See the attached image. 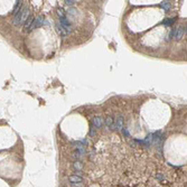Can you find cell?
<instances>
[{"instance_id": "6da1fadb", "label": "cell", "mask_w": 187, "mask_h": 187, "mask_svg": "<svg viewBox=\"0 0 187 187\" xmlns=\"http://www.w3.org/2000/svg\"><path fill=\"white\" fill-rule=\"evenodd\" d=\"M28 16H29V9H28L27 7L25 8H21L20 11L18 12V14L15 16V19H14V24L16 26H21L25 24L26 19L28 18Z\"/></svg>"}, {"instance_id": "7a4b0ae2", "label": "cell", "mask_w": 187, "mask_h": 187, "mask_svg": "<svg viewBox=\"0 0 187 187\" xmlns=\"http://www.w3.org/2000/svg\"><path fill=\"white\" fill-rule=\"evenodd\" d=\"M186 34V28L184 27H178V28H174V29H171L170 32H169L168 34V41H170V39L173 38H176V39H182L183 36Z\"/></svg>"}, {"instance_id": "3957f363", "label": "cell", "mask_w": 187, "mask_h": 187, "mask_svg": "<svg viewBox=\"0 0 187 187\" xmlns=\"http://www.w3.org/2000/svg\"><path fill=\"white\" fill-rule=\"evenodd\" d=\"M47 25H49V23H48L47 20H45V18H44L43 16H38L37 18H35L34 23H33L32 26L28 28V30L32 32V30L36 29V28H38V27H42V26H47Z\"/></svg>"}, {"instance_id": "277c9868", "label": "cell", "mask_w": 187, "mask_h": 187, "mask_svg": "<svg viewBox=\"0 0 187 187\" xmlns=\"http://www.w3.org/2000/svg\"><path fill=\"white\" fill-rule=\"evenodd\" d=\"M59 25H61L62 27H63L64 29L66 30V33H67V34H71V33L73 32L72 24H71V21L68 20L66 17H64V18H61V19H59Z\"/></svg>"}, {"instance_id": "5b68a950", "label": "cell", "mask_w": 187, "mask_h": 187, "mask_svg": "<svg viewBox=\"0 0 187 187\" xmlns=\"http://www.w3.org/2000/svg\"><path fill=\"white\" fill-rule=\"evenodd\" d=\"M115 128H117V130H120L121 131L122 129L124 128L123 127V124H124V121H123V117H122L121 114H119L118 115V118L115 119Z\"/></svg>"}, {"instance_id": "8992f818", "label": "cell", "mask_w": 187, "mask_h": 187, "mask_svg": "<svg viewBox=\"0 0 187 187\" xmlns=\"http://www.w3.org/2000/svg\"><path fill=\"white\" fill-rule=\"evenodd\" d=\"M68 180H70L72 184L83 183V177H82V176H77V175H71V176H68Z\"/></svg>"}, {"instance_id": "52a82bcc", "label": "cell", "mask_w": 187, "mask_h": 187, "mask_svg": "<svg viewBox=\"0 0 187 187\" xmlns=\"http://www.w3.org/2000/svg\"><path fill=\"white\" fill-rule=\"evenodd\" d=\"M105 124L111 129V130H117V128H115V123H114V121H113V118L110 117V115H109V117H106Z\"/></svg>"}, {"instance_id": "ba28073f", "label": "cell", "mask_w": 187, "mask_h": 187, "mask_svg": "<svg viewBox=\"0 0 187 187\" xmlns=\"http://www.w3.org/2000/svg\"><path fill=\"white\" fill-rule=\"evenodd\" d=\"M23 8V3H21V1H16L15 2V6H14V8H12V11H11V14L12 15H17L19 11H20V9Z\"/></svg>"}, {"instance_id": "9c48e42d", "label": "cell", "mask_w": 187, "mask_h": 187, "mask_svg": "<svg viewBox=\"0 0 187 187\" xmlns=\"http://www.w3.org/2000/svg\"><path fill=\"white\" fill-rule=\"evenodd\" d=\"M34 20H35V17L33 16V15H29V16H28V18L26 19L25 24H24V27H25L26 29H28V28L32 26V24L34 23Z\"/></svg>"}, {"instance_id": "30bf717a", "label": "cell", "mask_w": 187, "mask_h": 187, "mask_svg": "<svg viewBox=\"0 0 187 187\" xmlns=\"http://www.w3.org/2000/svg\"><path fill=\"white\" fill-rule=\"evenodd\" d=\"M102 118L101 117H94L93 118V127L94 128H101L102 127Z\"/></svg>"}, {"instance_id": "8fae6325", "label": "cell", "mask_w": 187, "mask_h": 187, "mask_svg": "<svg viewBox=\"0 0 187 187\" xmlns=\"http://www.w3.org/2000/svg\"><path fill=\"white\" fill-rule=\"evenodd\" d=\"M56 28H57V32H58L59 34H61L63 37H66V36H67V35H68L67 33H66V30L64 29V28L62 27L61 25H59V23H56Z\"/></svg>"}, {"instance_id": "7c38bea8", "label": "cell", "mask_w": 187, "mask_h": 187, "mask_svg": "<svg viewBox=\"0 0 187 187\" xmlns=\"http://www.w3.org/2000/svg\"><path fill=\"white\" fill-rule=\"evenodd\" d=\"M176 21V18H166L162 20V25L167 26V27H169V26H171Z\"/></svg>"}, {"instance_id": "4fadbf2b", "label": "cell", "mask_w": 187, "mask_h": 187, "mask_svg": "<svg viewBox=\"0 0 187 187\" xmlns=\"http://www.w3.org/2000/svg\"><path fill=\"white\" fill-rule=\"evenodd\" d=\"M160 7H161L165 11H169L171 6H170V2H169V1H162V2L160 3Z\"/></svg>"}, {"instance_id": "5bb4252c", "label": "cell", "mask_w": 187, "mask_h": 187, "mask_svg": "<svg viewBox=\"0 0 187 187\" xmlns=\"http://www.w3.org/2000/svg\"><path fill=\"white\" fill-rule=\"evenodd\" d=\"M73 167H74V169H76L77 171H81L82 169H83L84 165L82 164L80 160H76V161H74V164H73Z\"/></svg>"}, {"instance_id": "9a60e30c", "label": "cell", "mask_w": 187, "mask_h": 187, "mask_svg": "<svg viewBox=\"0 0 187 187\" xmlns=\"http://www.w3.org/2000/svg\"><path fill=\"white\" fill-rule=\"evenodd\" d=\"M67 14H68V17H70V18H74V17L77 15V10L74 9V8H70V9L67 10Z\"/></svg>"}, {"instance_id": "2e32d148", "label": "cell", "mask_w": 187, "mask_h": 187, "mask_svg": "<svg viewBox=\"0 0 187 187\" xmlns=\"http://www.w3.org/2000/svg\"><path fill=\"white\" fill-rule=\"evenodd\" d=\"M95 136H96V130H95V128L92 126V127H91V129H90V137L94 138Z\"/></svg>"}, {"instance_id": "e0dca14e", "label": "cell", "mask_w": 187, "mask_h": 187, "mask_svg": "<svg viewBox=\"0 0 187 187\" xmlns=\"http://www.w3.org/2000/svg\"><path fill=\"white\" fill-rule=\"evenodd\" d=\"M57 15L59 16V18H64V17H65V12H64V10L62 9V8H59V9L57 10Z\"/></svg>"}, {"instance_id": "ac0fdd59", "label": "cell", "mask_w": 187, "mask_h": 187, "mask_svg": "<svg viewBox=\"0 0 187 187\" xmlns=\"http://www.w3.org/2000/svg\"><path fill=\"white\" fill-rule=\"evenodd\" d=\"M121 132H122V135H123L124 137H127V138L130 137V133H129V131H128V129H127V128H123V129H122Z\"/></svg>"}, {"instance_id": "d6986e66", "label": "cell", "mask_w": 187, "mask_h": 187, "mask_svg": "<svg viewBox=\"0 0 187 187\" xmlns=\"http://www.w3.org/2000/svg\"><path fill=\"white\" fill-rule=\"evenodd\" d=\"M75 2H76V1H74V0H66V1H65V3L67 6H73Z\"/></svg>"}]
</instances>
